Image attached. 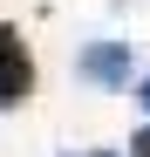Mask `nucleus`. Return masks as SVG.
<instances>
[{"mask_svg": "<svg viewBox=\"0 0 150 157\" xmlns=\"http://www.w3.org/2000/svg\"><path fill=\"white\" fill-rule=\"evenodd\" d=\"M130 157H150V130H143V137H137V144H130Z\"/></svg>", "mask_w": 150, "mask_h": 157, "instance_id": "3", "label": "nucleus"}, {"mask_svg": "<svg viewBox=\"0 0 150 157\" xmlns=\"http://www.w3.org/2000/svg\"><path fill=\"white\" fill-rule=\"evenodd\" d=\"M130 48H123V41H96V48H82V75H89V82L96 89H130Z\"/></svg>", "mask_w": 150, "mask_h": 157, "instance_id": "2", "label": "nucleus"}, {"mask_svg": "<svg viewBox=\"0 0 150 157\" xmlns=\"http://www.w3.org/2000/svg\"><path fill=\"white\" fill-rule=\"evenodd\" d=\"M68 157H116V150H68Z\"/></svg>", "mask_w": 150, "mask_h": 157, "instance_id": "5", "label": "nucleus"}, {"mask_svg": "<svg viewBox=\"0 0 150 157\" xmlns=\"http://www.w3.org/2000/svg\"><path fill=\"white\" fill-rule=\"evenodd\" d=\"M137 102H143V109H150V75H143V82H137Z\"/></svg>", "mask_w": 150, "mask_h": 157, "instance_id": "4", "label": "nucleus"}, {"mask_svg": "<svg viewBox=\"0 0 150 157\" xmlns=\"http://www.w3.org/2000/svg\"><path fill=\"white\" fill-rule=\"evenodd\" d=\"M28 96H34V55L21 28H0V109H21Z\"/></svg>", "mask_w": 150, "mask_h": 157, "instance_id": "1", "label": "nucleus"}]
</instances>
